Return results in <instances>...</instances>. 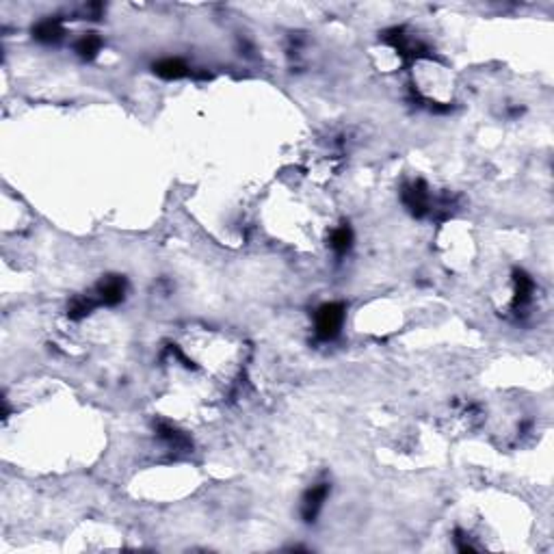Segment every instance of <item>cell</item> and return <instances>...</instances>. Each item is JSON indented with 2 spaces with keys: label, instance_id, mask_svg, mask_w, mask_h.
<instances>
[{
  "label": "cell",
  "instance_id": "6da1fadb",
  "mask_svg": "<svg viewBox=\"0 0 554 554\" xmlns=\"http://www.w3.org/2000/svg\"><path fill=\"white\" fill-rule=\"evenodd\" d=\"M344 314H346V308L344 303L340 301H334V303H325L316 310V336L320 340H334L338 338L340 329H342V323H344Z\"/></svg>",
  "mask_w": 554,
  "mask_h": 554
},
{
  "label": "cell",
  "instance_id": "9c48e42d",
  "mask_svg": "<svg viewBox=\"0 0 554 554\" xmlns=\"http://www.w3.org/2000/svg\"><path fill=\"white\" fill-rule=\"evenodd\" d=\"M353 245V232L348 227V223H342L340 227H336L329 237V247L338 253V256H344L348 249Z\"/></svg>",
  "mask_w": 554,
  "mask_h": 554
},
{
  "label": "cell",
  "instance_id": "277c9868",
  "mask_svg": "<svg viewBox=\"0 0 554 554\" xmlns=\"http://www.w3.org/2000/svg\"><path fill=\"white\" fill-rule=\"evenodd\" d=\"M96 295H98V301L104 303V306H118L124 301L126 297V279L120 277V275H108L104 277L98 288H96Z\"/></svg>",
  "mask_w": 554,
  "mask_h": 554
},
{
  "label": "cell",
  "instance_id": "30bf717a",
  "mask_svg": "<svg viewBox=\"0 0 554 554\" xmlns=\"http://www.w3.org/2000/svg\"><path fill=\"white\" fill-rule=\"evenodd\" d=\"M102 48V39L96 33H87L76 42V52L82 56V59H94V56L100 52Z\"/></svg>",
  "mask_w": 554,
  "mask_h": 554
},
{
  "label": "cell",
  "instance_id": "8fae6325",
  "mask_svg": "<svg viewBox=\"0 0 554 554\" xmlns=\"http://www.w3.org/2000/svg\"><path fill=\"white\" fill-rule=\"evenodd\" d=\"M98 303H100V301L94 299L92 295H89V297H76V299L70 303V308H68V316L74 318V320H80V318H84L87 314H92Z\"/></svg>",
  "mask_w": 554,
  "mask_h": 554
},
{
  "label": "cell",
  "instance_id": "7a4b0ae2",
  "mask_svg": "<svg viewBox=\"0 0 554 554\" xmlns=\"http://www.w3.org/2000/svg\"><path fill=\"white\" fill-rule=\"evenodd\" d=\"M403 203L405 208L410 210L414 217H424L431 213V195H429V187L422 180L410 182L403 187Z\"/></svg>",
  "mask_w": 554,
  "mask_h": 554
},
{
  "label": "cell",
  "instance_id": "ba28073f",
  "mask_svg": "<svg viewBox=\"0 0 554 554\" xmlns=\"http://www.w3.org/2000/svg\"><path fill=\"white\" fill-rule=\"evenodd\" d=\"M158 437L173 451H189L191 448L189 437L180 429L171 427V424H158Z\"/></svg>",
  "mask_w": 554,
  "mask_h": 554
},
{
  "label": "cell",
  "instance_id": "52a82bcc",
  "mask_svg": "<svg viewBox=\"0 0 554 554\" xmlns=\"http://www.w3.org/2000/svg\"><path fill=\"white\" fill-rule=\"evenodd\" d=\"M154 74H158L160 78L167 80H178L191 74V68L182 61V59H163L158 63H154Z\"/></svg>",
  "mask_w": 554,
  "mask_h": 554
},
{
  "label": "cell",
  "instance_id": "8992f818",
  "mask_svg": "<svg viewBox=\"0 0 554 554\" xmlns=\"http://www.w3.org/2000/svg\"><path fill=\"white\" fill-rule=\"evenodd\" d=\"M33 35L37 42H44V44H54L59 42L61 35H63V24L59 18H48L44 22H39L35 28H33Z\"/></svg>",
  "mask_w": 554,
  "mask_h": 554
},
{
  "label": "cell",
  "instance_id": "3957f363",
  "mask_svg": "<svg viewBox=\"0 0 554 554\" xmlns=\"http://www.w3.org/2000/svg\"><path fill=\"white\" fill-rule=\"evenodd\" d=\"M329 483H316L312 485L306 493H303V501H301V515L306 522H314L323 509V503L327 501L329 496Z\"/></svg>",
  "mask_w": 554,
  "mask_h": 554
},
{
  "label": "cell",
  "instance_id": "5b68a950",
  "mask_svg": "<svg viewBox=\"0 0 554 554\" xmlns=\"http://www.w3.org/2000/svg\"><path fill=\"white\" fill-rule=\"evenodd\" d=\"M513 284H515V293H513V308L522 310L527 308L533 299L535 293V282L531 279V275H527L524 271L515 269L513 271Z\"/></svg>",
  "mask_w": 554,
  "mask_h": 554
}]
</instances>
